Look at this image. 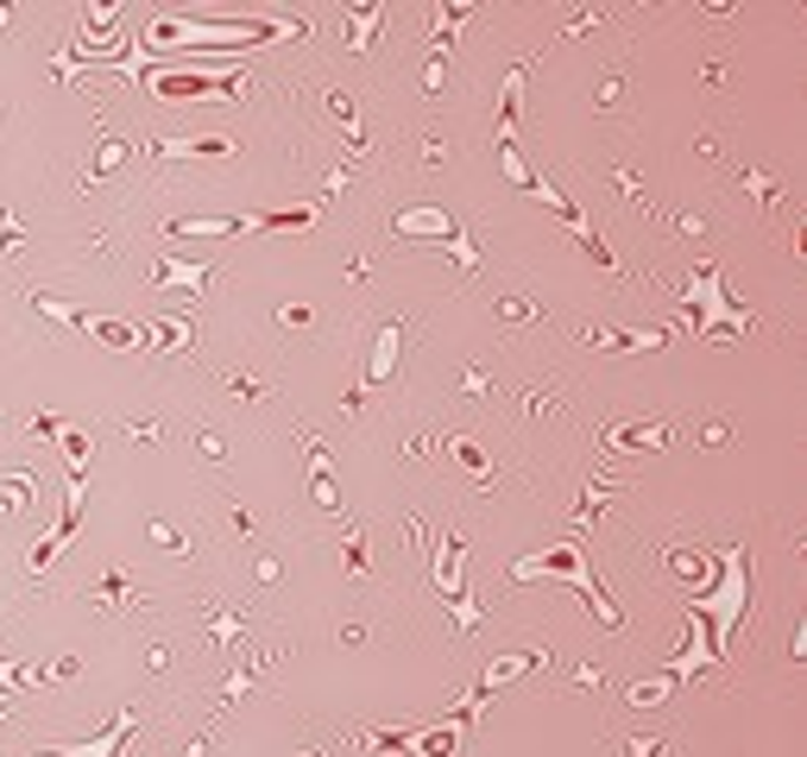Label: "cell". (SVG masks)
<instances>
[{
	"label": "cell",
	"instance_id": "obj_7",
	"mask_svg": "<svg viewBox=\"0 0 807 757\" xmlns=\"http://www.w3.org/2000/svg\"><path fill=\"white\" fill-rule=\"evenodd\" d=\"M391 227H398V234H435V240H454V215H448V208H404Z\"/></svg>",
	"mask_w": 807,
	"mask_h": 757
},
{
	"label": "cell",
	"instance_id": "obj_6",
	"mask_svg": "<svg viewBox=\"0 0 807 757\" xmlns=\"http://www.w3.org/2000/svg\"><path fill=\"white\" fill-rule=\"evenodd\" d=\"M151 284H158V291H190V303H196L202 284H208V259L190 265V259H171V252H164V259L151 265Z\"/></svg>",
	"mask_w": 807,
	"mask_h": 757
},
{
	"label": "cell",
	"instance_id": "obj_5",
	"mask_svg": "<svg viewBox=\"0 0 807 757\" xmlns=\"http://www.w3.org/2000/svg\"><path fill=\"white\" fill-rule=\"evenodd\" d=\"M126 738H133V713H114L95 738H82V745H50V752H38V757H114Z\"/></svg>",
	"mask_w": 807,
	"mask_h": 757
},
{
	"label": "cell",
	"instance_id": "obj_1",
	"mask_svg": "<svg viewBox=\"0 0 807 757\" xmlns=\"http://www.w3.org/2000/svg\"><path fill=\"white\" fill-rule=\"evenodd\" d=\"M511 580H561V587H580L587 612H593L605 631L625 625V612L612 606V594L600 587V575H593V562H587L580 543H555V550H543V555H518V562H511Z\"/></svg>",
	"mask_w": 807,
	"mask_h": 757
},
{
	"label": "cell",
	"instance_id": "obj_11",
	"mask_svg": "<svg viewBox=\"0 0 807 757\" xmlns=\"http://www.w3.org/2000/svg\"><path fill=\"white\" fill-rule=\"evenodd\" d=\"M373 32H378V13H353V38H360V45H366Z\"/></svg>",
	"mask_w": 807,
	"mask_h": 757
},
{
	"label": "cell",
	"instance_id": "obj_10",
	"mask_svg": "<svg viewBox=\"0 0 807 757\" xmlns=\"http://www.w3.org/2000/svg\"><path fill=\"white\" fill-rule=\"evenodd\" d=\"M391 360H398V323L385 328V335H378V353H373V366H366V378H391Z\"/></svg>",
	"mask_w": 807,
	"mask_h": 757
},
{
	"label": "cell",
	"instance_id": "obj_4",
	"mask_svg": "<svg viewBox=\"0 0 807 757\" xmlns=\"http://www.w3.org/2000/svg\"><path fill=\"white\" fill-rule=\"evenodd\" d=\"M461 726L467 720H448V726H429V732H373V745H391V752H410V757H461Z\"/></svg>",
	"mask_w": 807,
	"mask_h": 757
},
{
	"label": "cell",
	"instance_id": "obj_9",
	"mask_svg": "<svg viewBox=\"0 0 807 757\" xmlns=\"http://www.w3.org/2000/svg\"><path fill=\"white\" fill-rule=\"evenodd\" d=\"M158 158H227L234 151V139H158Z\"/></svg>",
	"mask_w": 807,
	"mask_h": 757
},
{
	"label": "cell",
	"instance_id": "obj_2",
	"mask_svg": "<svg viewBox=\"0 0 807 757\" xmlns=\"http://www.w3.org/2000/svg\"><path fill=\"white\" fill-rule=\"evenodd\" d=\"M681 612H694L701 631H706V644H713V656H726L738 619L751 612V562H745V550H719V587H713V594H694Z\"/></svg>",
	"mask_w": 807,
	"mask_h": 757
},
{
	"label": "cell",
	"instance_id": "obj_8",
	"mask_svg": "<svg viewBox=\"0 0 807 757\" xmlns=\"http://www.w3.org/2000/svg\"><path fill=\"white\" fill-rule=\"evenodd\" d=\"M605 449H618V454H644V449H662V423H630V429H605Z\"/></svg>",
	"mask_w": 807,
	"mask_h": 757
},
{
	"label": "cell",
	"instance_id": "obj_3",
	"mask_svg": "<svg viewBox=\"0 0 807 757\" xmlns=\"http://www.w3.org/2000/svg\"><path fill=\"white\" fill-rule=\"evenodd\" d=\"M687 316H694V328L701 335H751V309H738V303L726 297V278H719V265H701V272L687 278Z\"/></svg>",
	"mask_w": 807,
	"mask_h": 757
}]
</instances>
